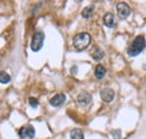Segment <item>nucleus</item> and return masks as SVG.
<instances>
[{"instance_id":"obj_3","label":"nucleus","mask_w":146,"mask_h":139,"mask_svg":"<svg viewBox=\"0 0 146 139\" xmlns=\"http://www.w3.org/2000/svg\"><path fill=\"white\" fill-rule=\"evenodd\" d=\"M44 39H45V35L43 32H39V30L35 32V34L33 35V38H32V43H31V48L33 52H38L42 50Z\"/></svg>"},{"instance_id":"obj_13","label":"nucleus","mask_w":146,"mask_h":139,"mask_svg":"<svg viewBox=\"0 0 146 139\" xmlns=\"http://www.w3.org/2000/svg\"><path fill=\"white\" fill-rule=\"evenodd\" d=\"M93 9H94L93 6H88V7H86V8L82 10V13H81L82 17L84 18V19H89V18L91 17L92 14H93Z\"/></svg>"},{"instance_id":"obj_16","label":"nucleus","mask_w":146,"mask_h":139,"mask_svg":"<svg viewBox=\"0 0 146 139\" xmlns=\"http://www.w3.org/2000/svg\"><path fill=\"white\" fill-rule=\"evenodd\" d=\"M28 102H29V105L32 108H34V109H36L37 107H38V104H39V102L37 101V99H35V98H29Z\"/></svg>"},{"instance_id":"obj_5","label":"nucleus","mask_w":146,"mask_h":139,"mask_svg":"<svg viewBox=\"0 0 146 139\" xmlns=\"http://www.w3.org/2000/svg\"><path fill=\"white\" fill-rule=\"evenodd\" d=\"M19 137L20 138H29L33 139L35 136V129L33 126L31 124H27V126H24L23 128L19 129Z\"/></svg>"},{"instance_id":"obj_2","label":"nucleus","mask_w":146,"mask_h":139,"mask_svg":"<svg viewBox=\"0 0 146 139\" xmlns=\"http://www.w3.org/2000/svg\"><path fill=\"white\" fill-rule=\"evenodd\" d=\"M145 46H146L145 37H144L143 35H138V36H136L135 39L131 42L130 46L128 47V50H127L128 55L131 56V57L137 56L138 54H141V53L143 52V50L145 48Z\"/></svg>"},{"instance_id":"obj_14","label":"nucleus","mask_w":146,"mask_h":139,"mask_svg":"<svg viewBox=\"0 0 146 139\" xmlns=\"http://www.w3.org/2000/svg\"><path fill=\"white\" fill-rule=\"evenodd\" d=\"M10 82V76L9 74H7L6 72H0V83L2 84H7Z\"/></svg>"},{"instance_id":"obj_11","label":"nucleus","mask_w":146,"mask_h":139,"mask_svg":"<svg viewBox=\"0 0 146 139\" xmlns=\"http://www.w3.org/2000/svg\"><path fill=\"white\" fill-rule=\"evenodd\" d=\"M104 56H105V52H104V50L100 48V47L93 48V51L91 52V57L94 61H100V60L104 58Z\"/></svg>"},{"instance_id":"obj_6","label":"nucleus","mask_w":146,"mask_h":139,"mask_svg":"<svg viewBox=\"0 0 146 139\" xmlns=\"http://www.w3.org/2000/svg\"><path fill=\"white\" fill-rule=\"evenodd\" d=\"M100 98H101V100H102L104 102L110 103V102H112L113 99H115V92H113V90L108 89V87L102 89V90L100 91Z\"/></svg>"},{"instance_id":"obj_15","label":"nucleus","mask_w":146,"mask_h":139,"mask_svg":"<svg viewBox=\"0 0 146 139\" xmlns=\"http://www.w3.org/2000/svg\"><path fill=\"white\" fill-rule=\"evenodd\" d=\"M110 134H111V137L113 139H121V130L120 129L112 130Z\"/></svg>"},{"instance_id":"obj_12","label":"nucleus","mask_w":146,"mask_h":139,"mask_svg":"<svg viewBox=\"0 0 146 139\" xmlns=\"http://www.w3.org/2000/svg\"><path fill=\"white\" fill-rule=\"evenodd\" d=\"M70 138L71 139H83V131L81 129H72L70 132Z\"/></svg>"},{"instance_id":"obj_4","label":"nucleus","mask_w":146,"mask_h":139,"mask_svg":"<svg viewBox=\"0 0 146 139\" xmlns=\"http://www.w3.org/2000/svg\"><path fill=\"white\" fill-rule=\"evenodd\" d=\"M116 9H117V14L118 16L121 18V19H125L130 15V7L129 5L121 1V2H118L117 6H116Z\"/></svg>"},{"instance_id":"obj_10","label":"nucleus","mask_w":146,"mask_h":139,"mask_svg":"<svg viewBox=\"0 0 146 139\" xmlns=\"http://www.w3.org/2000/svg\"><path fill=\"white\" fill-rule=\"evenodd\" d=\"M106 73H107V70H106V68H105L104 65L98 64V65L96 66V69H94V75H96L97 79L101 80L102 77H105Z\"/></svg>"},{"instance_id":"obj_17","label":"nucleus","mask_w":146,"mask_h":139,"mask_svg":"<svg viewBox=\"0 0 146 139\" xmlns=\"http://www.w3.org/2000/svg\"><path fill=\"white\" fill-rule=\"evenodd\" d=\"M76 71H78V66H72L71 68V73L72 74H76Z\"/></svg>"},{"instance_id":"obj_1","label":"nucleus","mask_w":146,"mask_h":139,"mask_svg":"<svg viewBox=\"0 0 146 139\" xmlns=\"http://www.w3.org/2000/svg\"><path fill=\"white\" fill-rule=\"evenodd\" d=\"M90 43H91V36L87 32L79 33V34H76L73 37V46L79 52L84 51L86 48H88Z\"/></svg>"},{"instance_id":"obj_9","label":"nucleus","mask_w":146,"mask_h":139,"mask_svg":"<svg viewBox=\"0 0 146 139\" xmlns=\"http://www.w3.org/2000/svg\"><path fill=\"white\" fill-rule=\"evenodd\" d=\"M104 24L106 27L108 28H113L116 25V20H115V15L112 13H107L104 16Z\"/></svg>"},{"instance_id":"obj_8","label":"nucleus","mask_w":146,"mask_h":139,"mask_svg":"<svg viewBox=\"0 0 146 139\" xmlns=\"http://www.w3.org/2000/svg\"><path fill=\"white\" fill-rule=\"evenodd\" d=\"M65 94L64 93H57L50 100V104L53 107H60L65 102Z\"/></svg>"},{"instance_id":"obj_7","label":"nucleus","mask_w":146,"mask_h":139,"mask_svg":"<svg viewBox=\"0 0 146 139\" xmlns=\"http://www.w3.org/2000/svg\"><path fill=\"white\" fill-rule=\"evenodd\" d=\"M91 100H92V97L88 91H82L78 95V102L81 104V105H88V104L91 102Z\"/></svg>"}]
</instances>
